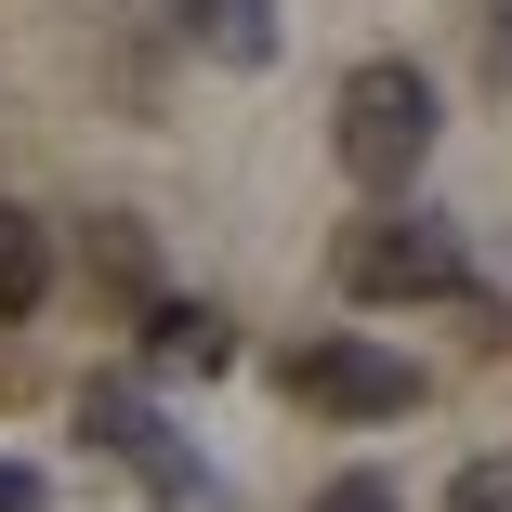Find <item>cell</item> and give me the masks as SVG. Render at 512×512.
<instances>
[{
    "label": "cell",
    "instance_id": "5",
    "mask_svg": "<svg viewBox=\"0 0 512 512\" xmlns=\"http://www.w3.org/2000/svg\"><path fill=\"white\" fill-rule=\"evenodd\" d=\"M184 14H197V53H224V66L276 53V0H184Z\"/></svg>",
    "mask_w": 512,
    "mask_h": 512
},
{
    "label": "cell",
    "instance_id": "6",
    "mask_svg": "<svg viewBox=\"0 0 512 512\" xmlns=\"http://www.w3.org/2000/svg\"><path fill=\"white\" fill-rule=\"evenodd\" d=\"M145 355H171V368H224V316H197V302H145Z\"/></svg>",
    "mask_w": 512,
    "mask_h": 512
},
{
    "label": "cell",
    "instance_id": "9",
    "mask_svg": "<svg viewBox=\"0 0 512 512\" xmlns=\"http://www.w3.org/2000/svg\"><path fill=\"white\" fill-rule=\"evenodd\" d=\"M486 79L512 92V0H486Z\"/></svg>",
    "mask_w": 512,
    "mask_h": 512
},
{
    "label": "cell",
    "instance_id": "8",
    "mask_svg": "<svg viewBox=\"0 0 512 512\" xmlns=\"http://www.w3.org/2000/svg\"><path fill=\"white\" fill-rule=\"evenodd\" d=\"M316 512H394V486H381V473H329V486H316Z\"/></svg>",
    "mask_w": 512,
    "mask_h": 512
},
{
    "label": "cell",
    "instance_id": "2",
    "mask_svg": "<svg viewBox=\"0 0 512 512\" xmlns=\"http://www.w3.org/2000/svg\"><path fill=\"white\" fill-rule=\"evenodd\" d=\"M329 276H342L355 302H447V289H473V250H460V224H434V211H368V224H342Z\"/></svg>",
    "mask_w": 512,
    "mask_h": 512
},
{
    "label": "cell",
    "instance_id": "10",
    "mask_svg": "<svg viewBox=\"0 0 512 512\" xmlns=\"http://www.w3.org/2000/svg\"><path fill=\"white\" fill-rule=\"evenodd\" d=\"M0 512H53V499H40V473H14V460H0Z\"/></svg>",
    "mask_w": 512,
    "mask_h": 512
},
{
    "label": "cell",
    "instance_id": "3",
    "mask_svg": "<svg viewBox=\"0 0 512 512\" xmlns=\"http://www.w3.org/2000/svg\"><path fill=\"white\" fill-rule=\"evenodd\" d=\"M289 394L329 407V421H407V407H421V368H407L394 342H302Z\"/></svg>",
    "mask_w": 512,
    "mask_h": 512
},
{
    "label": "cell",
    "instance_id": "4",
    "mask_svg": "<svg viewBox=\"0 0 512 512\" xmlns=\"http://www.w3.org/2000/svg\"><path fill=\"white\" fill-rule=\"evenodd\" d=\"M53 302V224L0 197V316H40Z\"/></svg>",
    "mask_w": 512,
    "mask_h": 512
},
{
    "label": "cell",
    "instance_id": "7",
    "mask_svg": "<svg viewBox=\"0 0 512 512\" xmlns=\"http://www.w3.org/2000/svg\"><path fill=\"white\" fill-rule=\"evenodd\" d=\"M447 512H512V460H473V473L447 486Z\"/></svg>",
    "mask_w": 512,
    "mask_h": 512
},
{
    "label": "cell",
    "instance_id": "1",
    "mask_svg": "<svg viewBox=\"0 0 512 512\" xmlns=\"http://www.w3.org/2000/svg\"><path fill=\"white\" fill-rule=\"evenodd\" d=\"M329 145H342V171H355L368 197H394L407 171L434 158V79L407 66V53L355 66V79H342V132H329Z\"/></svg>",
    "mask_w": 512,
    "mask_h": 512
}]
</instances>
